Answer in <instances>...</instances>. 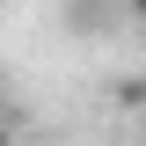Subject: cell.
<instances>
[{"label":"cell","mask_w":146,"mask_h":146,"mask_svg":"<svg viewBox=\"0 0 146 146\" xmlns=\"http://www.w3.org/2000/svg\"><path fill=\"white\" fill-rule=\"evenodd\" d=\"M124 7H131V15H139V22H146V0H124Z\"/></svg>","instance_id":"6da1fadb"}]
</instances>
